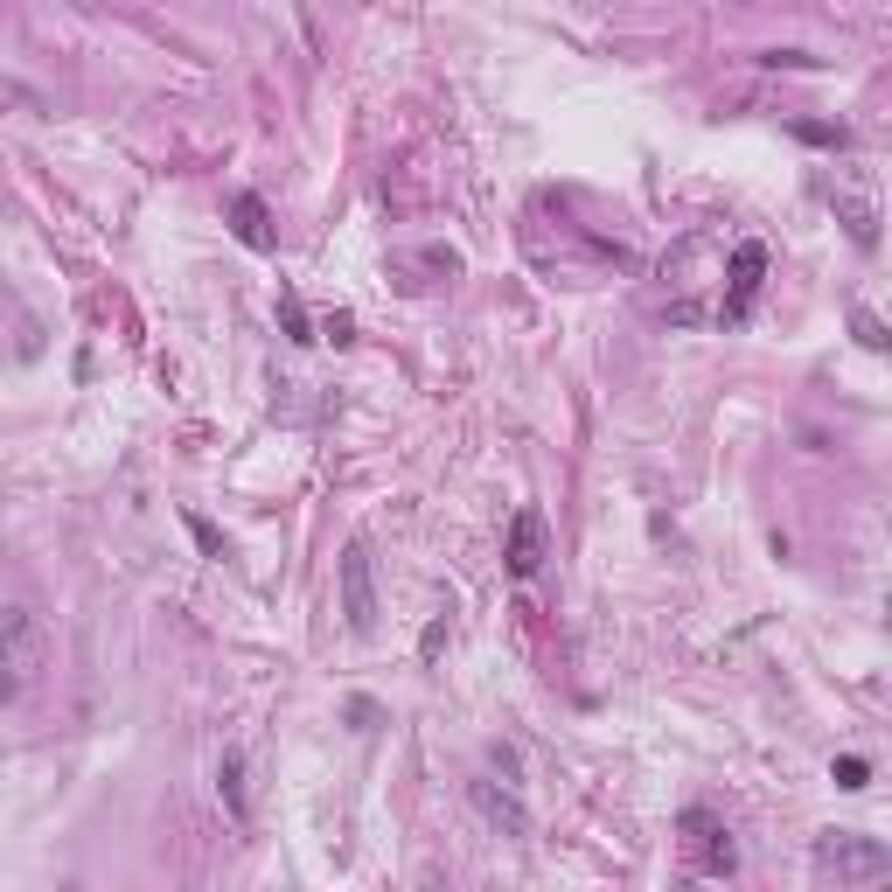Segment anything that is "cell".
<instances>
[{"label": "cell", "instance_id": "obj_12", "mask_svg": "<svg viewBox=\"0 0 892 892\" xmlns=\"http://www.w3.org/2000/svg\"><path fill=\"white\" fill-rule=\"evenodd\" d=\"M851 334H858V342L872 349V355H885V321L872 315V307H851Z\"/></svg>", "mask_w": 892, "mask_h": 892}, {"label": "cell", "instance_id": "obj_14", "mask_svg": "<svg viewBox=\"0 0 892 892\" xmlns=\"http://www.w3.org/2000/svg\"><path fill=\"white\" fill-rule=\"evenodd\" d=\"M189 530H195V544H203V558H223V538H216L203 517H189Z\"/></svg>", "mask_w": 892, "mask_h": 892}, {"label": "cell", "instance_id": "obj_5", "mask_svg": "<svg viewBox=\"0 0 892 892\" xmlns=\"http://www.w3.org/2000/svg\"><path fill=\"white\" fill-rule=\"evenodd\" d=\"M475 809L488 816V830H502V837H530V809H523V795H517V781L509 788H496V781H475Z\"/></svg>", "mask_w": 892, "mask_h": 892}, {"label": "cell", "instance_id": "obj_6", "mask_svg": "<svg viewBox=\"0 0 892 892\" xmlns=\"http://www.w3.org/2000/svg\"><path fill=\"white\" fill-rule=\"evenodd\" d=\"M761 273H767V244H740L732 252V300L719 307V321H746V307H753V294H761Z\"/></svg>", "mask_w": 892, "mask_h": 892}, {"label": "cell", "instance_id": "obj_3", "mask_svg": "<svg viewBox=\"0 0 892 892\" xmlns=\"http://www.w3.org/2000/svg\"><path fill=\"white\" fill-rule=\"evenodd\" d=\"M342 620H349V635L376 628V578H370V544L363 538L342 551Z\"/></svg>", "mask_w": 892, "mask_h": 892}, {"label": "cell", "instance_id": "obj_13", "mask_svg": "<svg viewBox=\"0 0 892 892\" xmlns=\"http://www.w3.org/2000/svg\"><path fill=\"white\" fill-rule=\"evenodd\" d=\"M830 774H837V788H864V781H872V761H858V753H843V761H837Z\"/></svg>", "mask_w": 892, "mask_h": 892}, {"label": "cell", "instance_id": "obj_1", "mask_svg": "<svg viewBox=\"0 0 892 892\" xmlns=\"http://www.w3.org/2000/svg\"><path fill=\"white\" fill-rule=\"evenodd\" d=\"M42 662H50V628L29 607H8L0 614V704H14L42 677Z\"/></svg>", "mask_w": 892, "mask_h": 892}, {"label": "cell", "instance_id": "obj_15", "mask_svg": "<svg viewBox=\"0 0 892 892\" xmlns=\"http://www.w3.org/2000/svg\"><path fill=\"white\" fill-rule=\"evenodd\" d=\"M439 641H446V614H439V620H433V628H426V641H418V656H426V662H433V656H439Z\"/></svg>", "mask_w": 892, "mask_h": 892}, {"label": "cell", "instance_id": "obj_8", "mask_svg": "<svg viewBox=\"0 0 892 892\" xmlns=\"http://www.w3.org/2000/svg\"><path fill=\"white\" fill-rule=\"evenodd\" d=\"M231 231H237V244H252V252H273V216H265L258 195H231Z\"/></svg>", "mask_w": 892, "mask_h": 892}, {"label": "cell", "instance_id": "obj_10", "mask_svg": "<svg viewBox=\"0 0 892 892\" xmlns=\"http://www.w3.org/2000/svg\"><path fill=\"white\" fill-rule=\"evenodd\" d=\"M837 210H843V223H851V237L872 252V244H879V210L864 203V195H837Z\"/></svg>", "mask_w": 892, "mask_h": 892}, {"label": "cell", "instance_id": "obj_4", "mask_svg": "<svg viewBox=\"0 0 892 892\" xmlns=\"http://www.w3.org/2000/svg\"><path fill=\"white\" fill-rule=\"evenodd\" d=\"M683 837L698 843V872L704 879H732V837H725V822L711 816V809H683Z\"/></svg>", "mask_w": 892, "mask_h": 892}, {"label": "cell", "instance_id": "obj_9", "mask_svg": "<svg viewBox=\"0 0 892 892\" xmlns=\"http://www.w3.org/2000/svg\"><path fill=\"white\" fill-rule=\"evenodd\" d=\"M216 795H223V809H231L237 822L252 816V795H244V753H223V761H216Z\"/></svg>", "mask_w": 892, "mask_h": 892}, {"label": "cell", "instance_id": "obj_11", "mask_svg": "<svg viewBox=\"0 0 892 892\" xmlns=\"http://www.w3.org/2000/svg\"><path fill=\"white\" fill-rule=\"evenodd\" d=\"M279 328L294 334V342H321V334H315V321H307V307H300V294H294V286H279Z\"/></svg>", "mask_w": 892, "mask_h": 892}, {"label": "cell", "instance_id": "obj_2", "mask_svg": "<svg viewBox=\"0 0 892 892\" xmlns=\"http://www.w3.org/2000/svg\"><path fill=\"white\" fill-rule=\"evenodd\" d=\"M809 864H816V879L872 885V879H885V872H892V851H885L879 837H864V830H822V837H816V851H809Z\"/></svg>", "mask_w": 892, "mask_h": 892}, {"label": "cell", "instance_id": "obj_7", "mask_svg": "<svg viewBox=\"0 0 892 892\" xmlns=\"http://www.w3.org/2000/svg\"><path fill=\"white\" fill-rule=\"evenodd\" d=\"M502 558H509V572H517V578H530V572L544 565V509H517Z\"/></svg>", "mask_w": 892, "mask_h": 892}]
</instances>
